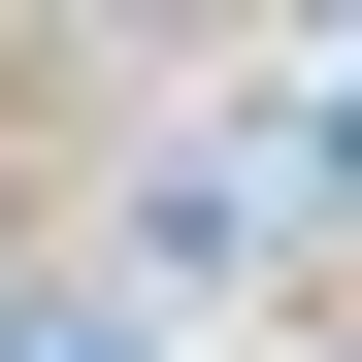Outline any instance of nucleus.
<instances>
[{
	"mask_svg": "<svg viewBox=\"0 0 362 362\" xmlns=\"http://www.w3.org/2000/svg\"><path fill=\"white\" fill-rule=\"evenodd\" d=\"M329 198H362V66H329Z\"/></svg>",
	"mask_w": 362,
	"mask_h": 362,
	"instance_id": "nucleus-1",
	"label": "nucleus"
},
{
	"mask_svg": "<svg viewBox=\"0 0 362 362\" xmlns=\"http://www.w3.org/2000/svg\"><path fill=\"white\" fill-rule=\"evenodd\" d=\"M33 362H132V329H33Z\"/></svg>",
	"mask_w": 362,
	"mask_h": 362,
	"instance_id": "nucleus-2",
	"label": "nucleus"
}]
</instances>
